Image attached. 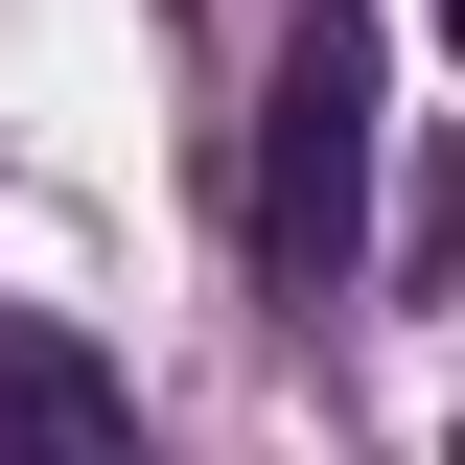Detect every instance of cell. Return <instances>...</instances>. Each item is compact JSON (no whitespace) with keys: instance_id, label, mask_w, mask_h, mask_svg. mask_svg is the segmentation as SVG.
<instances>
[{"instance_id":"obj_1","label":"cell","mask_w":465,"mask_h":465,"mask_svg":"<svg viewBox=\"0 0 465 465\" xmlns=\"http://www.w3.org/2000/svg\"><path fill=\"white\" fill-rule=\"evenodd\" d=\"M256 256H280L302 302H349V256H372V24H302L280 94H256Z\"/></svg>"},{"instance_id":"obj_2","label":"cell","mask_w":465,"mask_h":465,"mask_svg":"<svg viewBox=\"0 0 465 465\" xmlns=\"http://www.w3.org/2000/svg\"><path fill=\"white\" fill-rule=\"evenodd\" d=\"M0 465H140V396H116L94 326H24L0 302Z\"/></svg>"},{"instance_id":"obj_3","label":"cell","mask_w":465,"mask_h":465,"mask_svg":"<svg viewBox=\"0 0 465 465\" xmlns=\"http://www.w3.org/2000/svg\"><path fill=\"white\" fill-rule=\"evenodd\" d=\"M442 47H465V0H442Z\"/></svg>"},{"instance_id":"obj_4","label":"cell","mask_w":465,"mask_h":465,"mask_svg":"<svg viewBox=\"0 0 465 465\" xmlns=\"http://www.w3.org/2000/svg\"><path fill=\"white\" fill-rule=\"evenodd\" d=\"M442 465H465V442H442Z\"/></svg>"}]
</instances>
